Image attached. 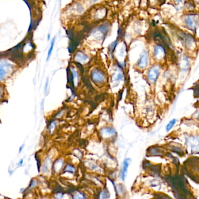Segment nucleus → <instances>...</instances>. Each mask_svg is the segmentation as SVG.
I'll list each match as a JSON object with an SVG mask.
<instances>
[{"mask_svg": "<svg viewBox=\"0 0 199 199\" xmlns=\"http://www.w3.org/2000/svg\"><path fill=\"white\" fill-rule=\"evenodd\" d=\"M160 67L158 65L153 66L148 72V77L149 81L153 82H155L159 77Z\"/></svg>", "mask_w": 199, "mask_h": 199, "instance_id": "7ed1b4c3", "label": "nucleus"}, {"mask_svg": "<svg viewBox=\"0 0 199 199\" xmlns=\"http://www.w3.org/2000/svg\"><path fill=\"white\" fill-rule=\"evenodd\" d=\"M148 63V53L147 51H144L140 55L139 59L138 60L137 65L141 69H144L147 67Z\"/></svg>", "mask_w": 199, "mask_h": 199, "instance_id": "20e7f679", "label": "nucleus"}, {"mask_svg": "<svg viewBox=\"0 0 199 199\" xmlns=\"http://www.w3.org/2000/svg\"><path fill=\"white\" fill-rule=\"evenodd\" d=\"M65 171H69V172H74L75 171L74 168H73V166H70V165H67V167H66L65 169Z\"/></svg>", "mask_w": 199, "mask_h": 199, "instance_id": "f3484780", "label": "nucleus"}, {"mask_svg": "<svg viewBox=\"0 0 199 199\" xmlns=\"http://www.w3.org/2000/svg\"><path fill=\"white\" fill-rule=\"evenodd\" d=\"M130 163V159L129 158H126L124 160V162L123 164L122 170V178L123 180H125L126 177L127 176Z\"/></svg>", "mask_w": 199, "mask_h": 199, "instance_id": "6e6552de", "label": "nucleus"}, {"mask_svg": "<svg viewBox=\"0 0 199 199\" xmlns=\"http://www.w3.org/2000/svg\"><path fill=\"white\" fill-rule=\"evenodd\" d=\"M154 39L159 43V46L163 47L169 48V45H170V40L164 29L155 30L154 33Z\"/></svg>", "mask_w": 199, "mask_h": 199, "instance_id": "f257e3e1", "label": "nucleus"}, {"mask_svg": "<svg viewBox=\"0 0 199 199\" xmlns=\"http://www.w3.org/2000/svg\"><path fill=\"white\" fill-rule=\"evenodd\" d=\"M106 195H107V194H106V193L105 192V191H104L102 193H101V194H100V199H105L106 197H107V196H106Z\"/></svg>", "mask_w": 199, "mask_h": 199, "instance_id": "a211bd4d", "label": "nucleus"}, {"mask_svg": "<svg viewBox=\"0 0 199 199\" xmlns=\"http://www.w3.org/2000/svg\"><path fill=\"white\" fill-rule=\"evenodd\" d=\"M55 38H53V39L52 40L51 43V46H50V49H49V53H48V55H47V61L50 58V55L52 53V51H53V46H54V44H55Z\"/></svg>", "mask_w": 199, "mask_h": 199, "instance_id": "4468645a", "label": "nucleus"}, {"mask_svg": "<svg viewBox=\"0 0 199 199\" xmlns=\"http://www.w3.org/2000/svg\"><path fill=\"white\" fill-rule=\"evenodd\" d=\"M74 199H85L84 196L79 192H77L74 196Z\"/></svg>", "mask_w": 199, "mask_h": 199, "instance_id": "2eb2a0df", "label": "nucleus"}, {"mask_svg": "<svg viewBox=\"0 0 199 199\" xmlns=\"http://www.w3.org/2000/svg\"><path fill=\"white\" fill-rule=\"evenodd\" d=\"M11 67V65L5 61H0V80L4 79Z\"/></svg>", "mask_w": 199, "mask_h": 199, "instance_id": "39448f33", "label": "nucleus"}, {"mask_svg": "<svg viewBox=\"0 0 199 199\" xmlns=\"http://www.w3.org/2000/svg\"><path fill=\"white\" fill-rule=\"evenodd\" d=\"M61 197H62V196L61 194H57L55 196V199H61Z\"/></svg>", "mask_w": 199, "mask_h": 199, "instance_id": "aec40b11", "label": "nucleus"}, {"mask_svg": "<svg viewBox=\"0 0 199 199\" xmlns=\"http://www.w3.org/2000/svg\"><path fill=\"white\" fill-rule=\"evenodd\" d=\"M176 120L175 119L170 120L168 123V124L166 126V131H169L170 130L172 129L175 124L176 123Z\"/></svg>", "mask_w": 199, "mask_h": 199, "instance_id": "9b49d317", "label": "nucleus"}, {"mask_svg": "<svg viewBox=\"0 0 199 199\" xmlns=\"http://www.w3.org/2000/svg\"><path fill=\"white\" fill-rule=\"evenodd\" d=\"M91 78L95 83H102L105 81V75L100 70L95 69L91 73Z\"/></svg>", "mask_w": 199, "mask_h": 199, "instance_id": "f03ea898", "label": "nucleus"}, {"mask_svg": "<svg viewBox=\"0 0 199 199\" xmlns=\"http://www.w3.org/2000/svg\"><path fill=\"white\" fill-rule=\"evenodd\" d=\"M47 84H48V79L47 80L46 83V85H45V91H46V90H47Z\"/></svg>", "mask_w": 199, "mask_h": 199, "instance_id": "5701e85b", "label": "nucleus"}, {"mask_svg": "<svg viewBox=\"0 0 199 199\" xmlns=\"http://www.w3.org/2000/svg\"><path fill=\"white\" fill-rule=\"evenodd\" d=\"M22 164H23V159H22L21 160H20V161L19 162V163L18 164V165H20H20H22Z\"/></svg>", "mask_w": 199, "mask_h": 199, "instance_id": "412c9836", "label": "nucleus"}, {"mask_svg": "<svg viewBox=\"0 0 199 199\" xmlns=\"http://www.w3.org/2000/svg\"><path fill=\"white\" fill-rule=\"evenodd\" d=\"M87 59L88 57L82 52H78L75 55V59L77 60V61H85Z\"/></svg>", "mask_w": 199, "mask_h": 199, "instance_id": "1a4fd4ad", "label": "nucleus"}, {"mask_svg": "<svg viewBox=\"0 0 199 199\" xmlns=\"http://www.w3.org/2000/svg\"><path fill=\"white\" fill-rule=\"evenodd\" d=\"M77 66L80 68V70H81V71L82 72V73H84V68L82 67V65H81L80 64H77Z\"/></svg>", "mask_w": 199, "mask_h": 199, "instance_id": "6ab92c4d", "label": "nucleus"}, {"mask_svg": "<svg viewBox=\"0 0 199 199\" xmlns=\"http://www.w3.org/2000/svg\"><path fill=\"white\" fill-rule=\"evenodd\" d=\"M108 30H109V25H107L106 24L100 26V27L98 28V30L102 32L103 33L106 32Z\"/></svg>", "mask_w": 199, "mask_h": 199, "instance_id": "f8f14e48", "label": "nucleus"}, {"mask_svg": "<svg viewBox=\"0 0 199 199\" xmlns=\"http://www.w3.org/2000/svg\"><path fill=\"white\" fill-rule=\"evenodd\" d=\"M105 99V97H104V95H97L95 97V100L96 101H102L103 100Z\"/></svg>", "mask_w": 199, "mask_h": 199, "instance_id": "dca6fc26", "label": "nucleus"}, {"mask_svg": "<svg viewBox=\"0 0 199 199\" xmlns=\"http://www.w3.org/2000/svg\"><path fill=\"white\" fill-rule=\"evenodd\" d=\"M117 45V40H116V41H115V42H113V43H112L109 45V49L110 51L112 53H113V52H114Z\"/></svg>", "mask_w": 199, "mask_h": 199, "instance_id": "ddd939ff", "label": "nucleus"}, {"mask_svg": "<svg viewBox=\"0 0 199 199\" xmlns=\"http://www.w3.org/2000/svg\"><path fill=\"white\" fill-rule=\"evenodd\" d=\"M102 135H112L115 133V130L110 128H105L102 130Z\"/></svg>", "mask_w": 199, "mask_h": 199, "instance_id": "9d476101", "label": "nucleus"}, {"mask_svg": "<svg viewBox=\"0 0 199 199\" xmlns=\"http://www.w3.org/2000/svg\"><path fill=\"white\" fill-rule=\"evenodd\" d=\"M186 24L189 26L190 29L195 28L198 23V18H195V16L193 15H190L187 16L185 20Z\"/></svg>", "mask_w": 199, "mask_h": 199, "instance_id": "0eeeda50", "label": "nucleus"}, {"mask_svg": "<svg viewBox=\"0 0 199 199\" xmlns=\"http://www.w3.org/2000/svg\"><path fill=\"white\" fill-rule=\"evenodd\" d=\"M166 52L165 50L164 47L161 46H157L154 50L155 58L158 61H161L164 60L165 57Z\"/></svg>", "mask_w": 199, "mask_h": 199, "instance_id": "423d86ee", "label": "nucleus"}, {"mask_svg": "<svg viewBox=\"0 0 199 199\" xmlns=\"http://www.w3.org/2000/svg\"><path fill=\"white\" fill-rule=\"evenodd\" d=\"M24 146V145H22L21 147H20V150H19V153H21V151H22V149H23V147Z\"/></svg>", "mask_w": 199, "mask_h": 199, "instance_id": "4be33fe9", "label": "nucleus"}]
</instances>
